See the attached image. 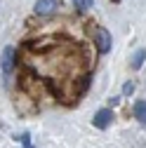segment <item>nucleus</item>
Here are the masks:
<instances>
[{
    "instance_id": "obj_1",
    "label": "nucleus",
    "mask_w": 146,
    "mask_h": 148,
    "mask_svg": "<svg viewBox=\"0 0 146 148\" xmlns=\"http://www.w3.org/2000/svg\"><path fill=\"white\" fill-rule=\"evenodd\" d=\"M94 40H97V47L101 54H106L108 49H111V33H108L106 28H94Z\"/></svg>"
},
{
    "instance_id": "obj_2",
    "label": "nucleus",
    "mask_w": 146,
    "mask_h": 148,
    "mask_svg": "<svg viewBox=\"0 0 146 148\" xmlns=\"http://www.w3.org/2000/svg\"><path fill=\"white\" fill-rule=\"evenodd\" d=\"M111 120H113V110L111 108H101V110H97L94 113V127H99V129H106L108 125H111Z\"/></svg>"
},
{
    "instance_id": "obj_3",
    "label": "nucleus",
    "mask_w": 146,
    "mask_h": 148,
    "mask_svg": "<svg viewBox=\"0 0 146 148\" xmlns=\"http://www.w3.org/2000/svg\"><path fill=\"white\" fill-rule=\"evenodd\" d=\"M57 10V0H38L35 3V14H52Z\"/></svg>"
},
{
    "instance_id": "obj_4",
    "label": "nucleus",
    "mask_w": 146,
    "mask_h": 148,
    "mask_svg": "<svg viewBox=\"0 0 146 148\" xmlns=\"http://www.w3.org/2000/svg\"><path fill=\"white\" fill-rule=\"evenodd\" d=\"M0 64H3V71L5 73H10L14 68V47H5L3 49V61H0Z\"/></svg>"
},
{
    "instance_id": "obj_5",
    "label": "nucleus",
    "mask_w": 146,
    "mask_h": 148,
    "mask_svg": "<svg viewBox=\"0 0 146 148\" xmlns=\"http://www.w3.org/2000/svg\"><path fill=\"white\" fill-rule=\"evenodd\" d=\"M132 110H134V118H137L139 122H144V125H146V101H137Z\"/></svg>"
},
{
    "instance_id": "obj_6",
    "label": "nucleus",
    "mask_w": 146,
    "mask_h": 148,
    "mask_svg": "<svg viewBox=\"0 0 146 148\" xmlns=\"http://www.w3.org/2000/svg\"><path fill=\"white\" fill-rule=\"evenodd\" d=\"M144 57H146V52H144V49H137V52H134V57H132V68H134V71H139V68H141Z\"/></svg>"
},
{
    "instance_id": "obj_7",
    "label": "nucleus",
    "mask_w": 146,
    "mask_h": 148,
    "mask_svg": "<svg viewBox=\"0 0 146 148\" xmlns=\"http://www.w3.org/2000/svg\"><path fill=\"white\" fill-rule=\"evenodd\" d=\"M73 5H76L78 10H90L94 5V0H73Z\"/></svg>"
},
{
    "instance_id": "obj_8",
    "label": "nucleus",
    "mask_w": 146,
    "mask_h": 148,
    "mask_svg": "<svg viewBox=\"0 0 146 148\" xmlns=\"http://www.w3.org/2000/svg\"><path fill=\"white\" fill-rule=\"evenodd\" d=\"M132 89H134V85H132V82H127V85L123 87V92H125V94H132Z\"/></svg>"
}]
</instances>
